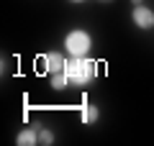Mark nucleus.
Segmentation results:
<instances>
[{
	"mask_svg": "<svg viewBox=\"0 0 154 146\" xmlns=\"http://www.w3.org/2000/svg\"><path fill=\"white\" fill-rule=\"evenodd\" d=\"M95 120H98V108L85 103V108H82V123H95Z\"/></svg>",
	"mask_w": 154,
	"mask_h": 146,
	"instance_id": "nucleus-8",
	"label": "nucleus"
},
{
	"mask_svg": "<svg viewBox=\"0 0 154 146\" xmlns=\"http://www.w3.org/2000/svg\"><path fill=\"white\" fill-rule=\"evenodd\" d=\"M64 46H67V54L69 56H88L90 46H93V38L88 36L85 31H69L64 38Z\"/></svg>",
	"mask_w": 154,
	"mask_h": 146,
	"instance_id": "nucleus-2",
	"label": "nucleus"
},
{
	"mask_svg": "<svg viewBox=\"0 0 154 146\" xmlns=\"http://www.w3.org/2000/svg\"><path fill=\"white\" fill-rule=\"evenodd\" d=\"M33 128L38 131V144H44V146H49V144H54V133L51 131H46L41 123H33Z\"/></svg>",
	"mask_w": 154,
	"mask_h": 146,
	"instance_id": "nucleus-6",
	"label": "nucleus"
},
{
	"mask_svg": "<svg viewBox=\"0 0 154 146\" xmlns=\"http://www.w3.org/2000/svg\"><path fill=\"white\" fill-rule=\"evenodd\" d=\"M75 3H80V0H75Z\"/></svg>",
	"mask_w": 154,
	"mask_h": 146,
	"instance_id": "nucleus-10",
	"label": "nucleus"
},
{
	"mask_svg": "<svg viewBox=\"0 0 154 146\" xmlns=\"http://www.w3.org/2000/svg\"><path fill=\"white\" fill-rule=\"evenodd\" d=\"M38 64L44 67L46 72H49V75H57V72H64V56L62 54H57V51H51V54H46V56H41V62H38Z\"/></svg>",
	"mask_w": 154,
	"mask_h": 146,
	"instance_id": "nucleus-3",
	"label": "nucleus"
},
{
	"mask_svg": "<svg viewBox=\"0 0 154 146\" xmlns=\"http://www.w3.org/2000/svg\"><path fill=\"white\" fill-rule=\"evenodd\" d=\"M67 85H69V80H67L64 72H57V75H51V87H54L57 92H62Z\"/></svg>",
	"mask_w": 154,
	"mask_h": 146,
	"instance_id": "nucleus-7",
	"label": "nucleus"
},
{
	"mask_svg": "<svg viewBox=\"0 0 154 146\" xmlns=\"http://www.w3.org/2000/svg\"><path fill=\"white\" fill-rule=\"evenodd\" d=\"M134 5H141V0H134Z\"/></svg>",
	"mask_w": 154,
	"mask_h": 146,
	"instance_id": "nucleus-9",
	"label": "nucleus"
},
{
	"mask_svg": "<svg viewBox=\"0 0 154 146\" xmlns=\"http://www.w3.org/2000/svg\"><path fill=\"white\" fill-rule=\"evenodd\" d=\"M16 144H18V146L38 144V131H36V128H26V131H21V133H18V138H16Z\"/></svg>",
	"mask_w": 154,
	"mask_h": 146,
	"instance_id": "nucleus-5",
	"label": "nucleus"
},
{
	"mask_svg": "<svg viewBox=\"0 0 154 146\" xmlns=\"http://www.w3.org/2000/svg\"><path fill=\"white\" fill-rule=\"evenodd\" d=\"M95 72H98V64L88 56H72L64 64V75L69 80V85H77V87H85L95 77Z\"/></svg>",
	"mask_w": 154,
	"mask_h": 146,
	"instance_id": "nucleus-1",
	"label": "nucleus"
},
{
	"mask_svg": "<svg viewBox=\"0 0 154 146\" xmlns=\"http://www.w3.org/2000/svg\"><path fill=\"white\" fill-rule=\"evenodd\" d=\"M131 18H134V23H136L139 28H152L154 26V11L146 8V5H136Z\"/></svg>",
	"mask_w": 154,
	"mask_h": 146,
	"instance_id": "nucleus-4",
	"label": "nucleus"
}]
</instances>
